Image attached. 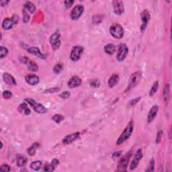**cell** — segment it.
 Wrapping results in <instances>:
<instances>
[{"label":"cell","instance_id":"cell-35","mask_svg":"<svg viewBox=\"0 0 172 172\" xmlns=\"http://www.w3.org/2000/svg\"><path fill=\"white\" fill-rule=\"evenodd\" d=\"M89 85L93 88H99L100 86V82L98 79H92L90 81H89Z\"/></svg>","mask_w":172,"mask_h":172},{"label":"cell","instance_id":"cell-22","mask_svg":"<svg viewBox=\"0 0 172 172\" xmlns=\"http://www.w3.org/2000/svg\"><path fill=\"white\" fill-rule=\"evenodd\" d=\"M163 96L165 101H166V103H168L169 99H170V86H169V83L166 84V86L164 87Z\"/></svg>","mask_w":172,"mask_h":172},{"label":"cell","instance_id":"cell-40","mask_svg":"<svg viewBox=\"0 0 172 172\" xmlns=\"http://www.w3.org/2000/svg\"><path fill=\"white\" fill-rule=\"evenodd\" d=\"M73 3H74V1H71V0H67V1H65L64 3L65 8L67 9L70 8L72 6V5L73 4Z\"/></svg>","mask_w":172,"mask_h":172},{"label":"cell","instance_id":"cell-28","mask_svg":"<svg viewBox=\"0 0 172 172\" xmlns=\"http://www.w3.org/2000/svg\"><path fill=\"white\" fill-rule=\"evenodd\" d=\"M42 166V162L41 161H35L30 164V168L35 171H38L40 169Z\"/></svg>","mask_w":172,"mask_h":172},{"label":"cell","instance_id":"cell-32","mask_svg":"<svg viewBox=\"0 0 172 172\" xmlns=\"http://www.w3.org/2000/svg\"><path fill=\"white\" fill-rule=\"evenodd\" d=\"M52 120L54 121L55 122H56L57 124H59L60 122H61L62 121L64 120V116L60 114H56L53 116Z\"/></svg>","mask_w":172,"mask_h":172},{"label":"cell","instance_id":"cell-3","mask_svg":"<svg viewBox=\"0 0 172 172\" xmlns=\"http://www.w3.org/2000/svg\"><path fill=\"white\" fill-rule=\"evenodd\" d=\"M110 33L114 38L120 39L124 35V29L119 24H114L110 26Z\"/></svg>","mask_w":172,"mask_h":172},{"label":"cell","instance_id":"cell-26","mask_svg":"<svg viewBox=\"0 0 172 172\" xmlns=\"http://www.w3.org/2000/svg\"><path fill=\"white\" fill-rule=\"evenodd\" d=\"M18 111L21 113H24V114L28 116L30 114V110L28 108L27 104L26 103L21 104L18 106Z\"/></svg>","mask_w":172,"mask_h":172},{"label":"cell","instance_id":"cell-15","mask_svg":"<svg viewBox=\"0 0 172 172\" xmlns=\"http://www.w3.org/2000/svg\"><path fill=\"white\" fill-rule=\"evenodd\" d=\"M140 18L142 20V25H141V30L142 31L146 28V26L148 22L150 20V14L147 10H144L140 14Z\"/></svg>","mask_w":172,"mask_h":172},{"label":"cell","instance_id":"cell-29","mask_svg":"<svg viewBox=\"0 0 172 172\" xmlns=\"http://www.w3.org/2000/svg\"><path fill=\"white\" fill-rule=\"evenodd\" d=\"M28 69L31 71L36 72L38 70V67L35 62L30 60V62L28 63Z\"/></svg>","mask_w":172,"mask_h":172},{"label":"cell","instance_id":"cell-46","mask_svg":"<svg viewBox=\"0 0 172 172\" xmlns=\"http://www.w3.org/2000/svg\"><path fill=\"white\" fill-rule=\"evenodd\" d=\"M121 154H122V152L121 151H116L112 154V157H118L121 155Z\"/></svg>","mask_w":172,"mask_h":172},{"label":"cell","instance_id":"cell-5","mask_svg":"<svg viewBox=\"0 0 172 172\" xmlns=\"http://www.w3.org/2000/svg\"><path fill=\"white\" fill-rule=\"evenodd\" d=\"M132 156V153H127V154L125 155V156H123L119 161L118 165V169L117 170L118 171H127V168L128 167V163H129L130 159Z\"/></svg>","mask_w":172,"mask_h":172},{"label":"cell","instance_id":"cell-4","mask_svg":"<svg viewBox=\"0 0 172 172\" xmlns=\"http://www.w3.org/2000/svg\"><path fill=\"white\" fill-rule=\"evenodd\" d=\"M142 77V73L140 71H136L130 76L129 81H128V88L127 89V90H130L132 88H135L137 85L139 83L140 79H141Z\"/></svg>","mask_w":172,"mask_h":172},{"label":"cell","instance_id":"cell-13","mask_svg":"<svg viewBox=\"0 0 172 172\" xmlns=\"http://www.w3.org/2000/svg\"><path fill=\"white\" fill-rule=\"evenodd\" d=\"M159 111V106L157 105H155L152 106V108L150 109L148 116H147V122L151 123L155 118L156 116Z\"/></svg>","mask_w":172,"mask_h":172},{"label":"cell","instance_id":"cell-21","mask_svg":"<svg viewBox=\"0 0 172 172\" xmlns=\"http://www.w3.org/2000/svg\"><path fill=\"white\" fill-rule=\"evenodd\" d=\"M120 79V77L118 74H113L109 78L108 81V85L110 88H114L116 85H117Z\"/></svg>","mask_w":172,"mask_h":172},{"label":"cell","instance_id":"cell-8","mask_svg":"<svg viewBox=\"0 0 172 172\" xmlns=\"http://www.w3.org/2000/svg\"><path fill=\"white\" fill-rule=\"evenodd\" d=\"M83 51V47H80V46H75V47H73L70 53V59L73 61H77L80 59Z\"/></svg>","mask_w":172,"mask_h":172},{"label":"cell","instance_id":"cell-6","mask_svg":"<svg viewBox=\"0 0 172 172\" xmlns=\"http://www.w3.org/2000/svg\"><path fill=\"white\" fill-rule=\"evenodd\" d=\"M128 48L124 43H121L118 46V52L116 55V59L118 61H123L127 57Z\"/></svg>","mask_w":172,"mask_h":172},{"label":"cell","instance_id":"cell-11","mask_svg":"<svg viewBox=\"0 0 172 172\" xmlns=\"http://www.w3.org/2000/svg\"><path fill=\"white\" fill-rule=\"evenodd\" d=\"M112 6L114 13L116 15L119 16L124 13L125 12V7L124 4L122 1H113Z\"/></svg>","mask_w":172,"mask_h":172},{"label":"cell","instance_id":"cell-12","mask_svg":"<svg viewBox=\"0 0 172 172\" xmlns=\"http://www.w3.org/2000/svg\"><path fill=\"white\" fill-rule=\"evenodd\" d=\"M79 135H80V132H76L74 133H72L71 135H67V136L65 137L63 139V143L65 145H69L72 143L73 142H74L75 140H76L78 139Z\"/></svg>","mask_w":172,"mask_h":172},{"label":"cell","instance_id":"cell-43","mask_svg":"<svg viewBox=\"0 0 172 172\" xmlns=\"http://www.w3.org/2000/svg\"><path fill=\"white\" fill-rule=\"evenodd\" d=\"M12 20L14 22L15 24H18L19 21V16L18 14H14L13 16L12 17Z\"/></svg>","mask_w":172,"mask_h":172},{"label":"cell","instance_id":"cell-30","mask_svg":"<svg viewBox=\"0 0 172 172\" xmlns=\"http://www.w3.org/2000/svg\"><path fill=\"white\" fill-rule=\"evenodd\" d=\"M159 88V83L158 81H155V83L153 85V86L151 87V89H150V91H149V96L152 97L153 96V95L155 94L156 93L157 89H158Z\"/></svg>","mask_w":172,"mask_h":172},{"label":"cell","instance_id":"cell-9","mask_svg":"<svg viewBox=\"0 0 172 172\" xmlns=\"http://www.w3.org/2000/svg\"><path fill=\"white\" fill-rule=\"evenodd\" d=\"M84 12V8L81 5H77L76 7H74L73 9L70 14V18L73 20H77L80 18Z\"/></svg>","mask_w":172,"mask_h":172},{"label":"cell","instance_id":"cell-31","mask_svg":"<svg viewBox=\"0 0 172 172\" xmlns=\"http://www.w3.org/2000/svg\"><path fill=\"white\" fill-rule=\"evenodd\" d=\"M8 54V49L6 47L4 46H1L0 47V58L1 59H4L6 57Z\"/></svg>","mask_w":172,"mask_h":172},{"label":"cell","instance_id":"cell-2","mask_svg":"<svg viewBox=\"0 0 172 172\" xmlns=\"http://www.w3.org/2000/svg\"><path fill=\"white\" fill-rule=\"evenodd\" d=\"M25 101H27L28 104H30L31 107L33 108V110L35 111L38 114H45L47 112V109L42 104L38 103L36 100H34L32 98H26L25 99Z\"/></svg>","mask_w":172,"mask_h":172},{"label":"cell","instance_id":"cell-45","mask_svg":"<svg viewBox=\"0 0 172 172\" xmlns=\"http://www.w3.org/2000/svg\"><path fill=\"white\" fill-rule=\"evenodd\" d=\"M140 100V97H139V98H137L136 99H135V100H131L129 102V104L130 106H134L135 104H136L138 101H139V100Z\"/></svg>","mask_w":172,"mask_h":172},{"label":"cell","instance_id":"cell-7","mask_svg":"<svg viewBox=\"0 0 172 172\" xmlns=\"http://www.w3.org/2000/svg\"><path fill=\"white\" fill-rule=\"evenodd\" d=\"M60 37L61 36L59 32H55L50 36L49 41L50 45L54 50H57L60 48V45H61Z\"/></svg>","mask_w":172,"mask_h":172},{"label":"cell","instance_id":"cell-47","mask_svg":"<svg viewBox=\"0 0 172 172\" xmlns=\"http://www.w3.org/2000/svg\"><path fill=\"white\" fill-rule=\"evenodd\" d=\"M9 1H2L1 2V6H2V7H4V6H7V4H8V3H9Z\"/></svg>","mask_w":172,"mask_h":172},{"label":"cell","instance_id":"cell-14","mask_svg":"<svg viewBox=\"0 0 172 172\" xmlns=\"http://www.w3.org/2000/svg\"><path fill=\"white\" fill-rule=\"evenodd\" d=\"M28 52L30 54H32L34 55H35L36 57H37L38 58H40L41 59H46L47 56L45 54L41 53L40 50L39 49V48L36 47H30L28 48Z\"/></svg>","mask_w":172,"mask_h":172},{"label":"cell","instance_id":"cell-16","mask_svg":"<svg viewBox=\"0 0 172 172\" xmlns=\"http://www.w3.org/2000/svg\"><path fill=\"white\" fill-rule=\"evenodd\" d=\"M26 81L27 82L28 84H30V86H36L37 85L40 81V79L38 76H36V75L32 74H29L28 76L25 77Z\"/></svg>","mask_w":172,"mask_h":172},{"label":"cell","instance_id":"cell-44","mask_svg":"<svg viewBox=\"0 0 172 172\" xmlns=\"http://www.w3.org/2000/svg\"><path fill=\"white\" fill-rule=\"evenodd\" d=\"M60 90V88H51L49 89H47L46 90L45 92H49V93H54V92H57Z\"/></svg>","mask_w":172,"mask_h":172},{"label":"cell","instance_id":"cell-1","mask_svg":"<svg viewBox=\"0 0 172 172\" xmlns=\"http://www.w3.org/2000/svg\"><path fill=\"white\" fill-rule=\"evenodd\" d=\"M133 129H134V122H133V121H130L118 139L117 141H116V145H120L129 139L133 132Z\"/></svg>","mask_w":172,"mask_h":172},{"label":"cell","instance_id":"cell-17","mask_svg":"<svg viewBox=\"0 0 172 172\" xmlns=\"http://www.w3.org/2000/svg\"><path fill=\"white\" fill-rule=\"evenodd\" d=\"M81 79L79 77L73 76L69 79L68 83H67V85H68L69 88H74L80 86L81 84Z\"/></svg>","mask_w":172,"mask_h":172},{"label":"cell","instance_id":"cell-38","mask_svg":"<svg viewBox=\"0 0 172 172\" xmlns=\"http://www.w3.org/2000/svg\"><path fill=\"white\" fill-rule=\"evenodd\" d=\"M2 96H3L4 98L5 99H9L12 98V94L11 91H9V90H5L3 94H2Z\"/></svg>","mask_w":172,"mask_h":172},{"label":"cell","instance_id":"cell-25","mask_svg":"<svg viewBox=\"0 0 172 172\" xmlns=\"http://www.w3.org/2000/svg\"><path fill=\"white\" fill-rule=\"evenodd\" d=\"M28 159L24 155H19L17 157V166L18 167H24L27 164Z\"/></svg>","mask_w":172,"mask_h":172},{"label":"cell","instance_id":"cell-41","mask_svg":"<svg viewBox=\"0 0 172 172\" xmlns=\"http://www.w3.org/2000/svg\"><path fill=\"white\" fill-rule=\"evenodd\" d=\"M20 63H23V64H28L29 62H30V60H29V59L28 57H20Z\"/></svg>","mask_w":172,"mask_h":172},{"label":"cell","instance_id":"cell-39","mask_svg":"<svg viewBox=\"0 0 172 172\" xmlns=\"http://www.w3.org/2000/svg\"><path fill=\"white\" fill-rule=\"evenodd\" d=\"M70 95H71V93H70L69 91H65L62 92V93L59 95V96L63 99H67L69 98Z\"/></svg>","mask_w":172,"mask_h":172},{"label":"cell","instance_id":"cell-36","mask_svg":"<svg viewBox=\"0 0 172 172\" xmlns=\"http://www.w3.org/2000/svg\"><path fill=\"white\" fill-rule=\"evenodd\" d=\"M23 15H24V18H23V21L24 23H28L29 20H30V16L28 13V12H26L25 9H23Z\"/></svg>","mask_w":172,"mask_h":172},{"label":"cell","instance_id":"cell-20","mask_svg":"<svg viewBox=\"0 0 172 172\" xmlns=\"http://www.w3.org/2000/svg\"><path fill=\"white\" fill-rule=\"evenodd\" d=\"M15 23H14V22L12 20V18H7L6 19H4L3 22H2V28L4 30H10L12 28H13V26Z\"/></svg>","mask_w":172,"mask_h":172},{"label":"cell","instance_id":"cell-37","mask_svg":"<svg viewBox=\"0 0 172 172\" xmlns=\"http://www.w3.org/2000/svg\"><path fill=\"white\" fill-rule=\"evenodd\" d=\"M10 170H11L10 167H9V165L6 164V163L1 165V168H0V171H1L8 172V171H10Z\"/></svg>","mask_w":172,"mask_h":172},{"label":"cell","instance_id":"cell-18","mask_svg":"<svg viewBox=\"0 0 172 172\" xmlns=\"http://www.w3.org/2000/svg\"><path fill=\"white\" fill-rule=\"evenodd\" d=\"M3 79L4 81L9 86H16V81L14 79V77L10 75L8 73H5L3 75Z\"/></svg>","mask_w":172,"mask_h":172},{"label":"cell","instance_id":"cell-23","mask_svg":"<svg viewBox=\"0 0 172 172\" xmlns=\"http://www.w3.org/2000/svg\"><path fill=\"white\" fill-rule=\"evenodd\" d=\"M24 9H25L26 12H30V14L35 13L36 10V6L35 5L30 1H26L24 5Z\"/></svg>","mask_w":172,"mask_h":172},{"label":"cell","instance_id":"cell-34","mask_svg":"<svg viewBox=\"0 0 172 172\" xmlns=\"http://www.w3.org/2000/svg\"><path fill=\"white\" fill-rule=\"evenodd\" d=\"M155 169V160L153 158H152L149 161V166L147 167L146 171H153Z\"/></svg>","mask_w":172,"mask_h":172},{"label":"cell","instance_id":"cell-24","mask_svg":"<svg viewBox=\"0 0 172 172\" xmlns=\"http://www.w3.org/2000/svg\"><path fill=\"white\" fill-rule=\"evenodd\" d=\"M116 49V47L115 45L112 44V43H110V44L106 45L105 47H104V51L109 55H112L114 53H115Z\"/></svg>","mask_w":172,"mask_h":172},{"label":"cell","instance_id":"cell-33","mask_svg":"<svg viewBox=\"0 0 172 172\" xmlns=\"http://www.w3.org/2000/svg\"><path fill=\"white\" fill-rule=\"evenodd\" d=\"M63 69V66L62 64H57L53 68V72L56 74H59L62 71Z\"/></svg>","mask_w":172,"mask_h":172},{"label":"cell","instance_id":"cell-27","mask_svg":"<svg viewBox=\"0 0 172 172\" xmlns=\"http://www.w3.org/2000/svg\"><path fill=\"white\" fill-rule=\"evenodd\" d=\"M39 147V144L38 142H35L32 145V146L30 147H29L28 149V153L29 154V155L30 156H34L36 154V149L38 148Z\"/></svg>","mask_w":172,"mask_h":172},{"label":"cell","instance_id":"cell-19","mask_svg":"<svg viewBox=\"0 0 172 172\" xmlns=\"http://www.w3.org/2000/svg\"><path fill=\"white\" fill-rule=\"evenodd\" d=\"M59 164V161L57 159H53L51 163L45 166L43 170L45 171H53L57 168V166Z\"/></svg>","mask_w":172,"mask_h":172},{"label":"cell","instance_id":"cell-10","mask_svg":"<svg viewBox=\"0 0 172 172\" xmlns=\"http://www.w3.org/2000/svg\"><path fill=\"white\" fill-rule=\"evenodd\" d=\"M142 157V153L141 149H138L136 152V153H135V155L134 157H133L131 163H130V169L133 170V169H135V168H136L137 166H138V164H139V161L141 160Z\"/></svg>","mask_w":172,"mask_h":172},{"label":"cell","instance_id":"cell-42","mask_svg":"<svg viewBox=\"0 0 172 172\" xmlns=\"http://www.w3.org/2000/svg\"><path fill=\"white\" fill-rule=\"evenodd\" d=\"M162 134H163V131H161V130H160V131L158 132V134H157V137L156 138V142L157 144L159 143V142H160V141H161Z\"/></svg>","mask_w":172,"mask_h":172}]
</instances>
